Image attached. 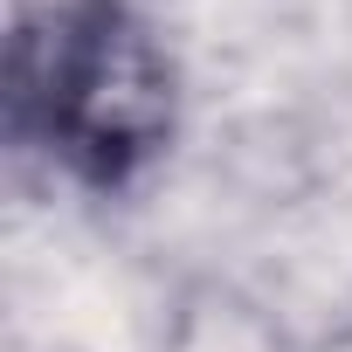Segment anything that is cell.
I'll return each instance as SVG.
<instances>
[{"instance_id":"obj_1","label":"cell","mask_w":352,"mask_h":352,"mask_svg":"<svg viewBox=\"0 0 352 352\" xmlns=\"http://www.w3.org/2000/svg\"><path fill=\"white\" fill-rule=\"evenodd\" d=\"M14 145L63 166L76 187L118 194L166 159L180 76L131 0H21L8 42Z\"/></svg>"}]
</instances>
